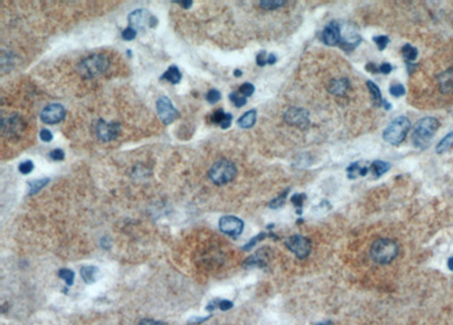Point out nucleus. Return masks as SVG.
<instances>
[{
	"label": "nucleus",
	"mask_w": 453,
	"mask_h": 325,
	"mask_svg": "<svg viewBox=\"0 0 453 325\" xmlns=\"http://www.w3.org/2000/svg\"><path fill=\"white\" fill-rule=\"evenodd\" d=\"M440 127V121L434 117H425L415 126L413 134V143L418 149H426L431 144L435 133Z\"/></svg>",
	"instance_id": "1"
},
{
	"label": "nucleus",
	"mask_w": 453,
	"mask_h": 325,
	"mask_svg": "<svg viewBox=\"0 0 453 325\" xmlns=\"http://www.w3.org/2000/svg\"><path fill=\"white\" fill-rule=\"evenodd\" d=\"M399 247L391 239H378L371 247L372 260L378 264H388L396 257Z\"/></svg>",
	"instance_id": "2"
},
{
	"label": "nucleus",
	"mask_w": 453,
	"mask_h": 325,
	"mask_svg": "<svg viewBox=\"0 0 453 325\" xmlns=\"http://www.w3.org/2000/svg\"><path fill=\"white\" fill-rule=\"evenodd\" d=\"M411 128V122L405 116H400L396 118L385 131L383 132V138L386 143L391 145H399L405 141L407 137L408 132Z\"/></svg>",
	"instance_id": "3"
},
{
	"label": "nucleus",
	"mask_w": 453,
	"mask_h": 325,
	"mask_svg": "<svg viewBox=\"0 0 453 325\" xmlns=\"http://www.w3.org/2000/svg\"><path fill=\"white\" fill-rule=\"evenodd\" d=\"M109 66L110 60L107 56L92 55L79 62L78 72L86 78H93L102 75Z\"/></svg>",
	"instance_id": "4"
},
{
	"label": "nucleus",
	"mask_w": 453,
	"mask_h": 325,
	"mask_svg": "<svg viewBox=\"0 0 453 325\" xmlns=\"http://www.w3.org/2000/svg\"><path fill=\"white\" fill-rule=\"evenodd\" d=\"M237 176V168L233 162L229 161V160H219L215 162L213 166L211 167L210 171H208V177L212 180V183L219 186L226 185L230 183V181L235 179Z\"/></svg>",
	"instance_id": "5"
},
{
	"label": "nucleus",
	"mask_w": 453,
	"mask_h": 325,
	"mask_svg": "<svg viewBox=\"0 0 453 325\" xmlns=\"http://www.w3.org/2000/svg\"><path fill=\"white\" fill-rule=\"evenodd\" d=\"M128 23H130V26L133 27L134 30L143 31L145 30L146 26L151 27V29L155 27L158 25L159 20L155 16L150 15L148 10L137 9L130 14V16H128Z\"/></svg>",
	"instance_id": "6"
},
{
	"label": "nucleus",
	"mask_w": 453,
	"mask_h": 325,
	"mask_svg": "<svg viewBox=\"0 0 453 325\" xmlns=\"http://www.w3.org/2000/svg\"><path fill=\"white\" fill-rule=\"evenodd\" d=\"M285 246L298 258H306L311 253V242L302 235H294L285 240Z\"/></svg>",
	"instance_id": "7"
},
{
	"label": "nucleus",
	"mask_w": 453,
	"mask_h": 325,
	"mask_svg": "<svg viewBox=\"0 0 453 325\" xmlns=\"http://www.w3.org/2000/svg\"><path fill=\"white\" fill-rule=\"evenodd\" d=\"M156 110H158L159 116L165 125H170L176 119H178L179 117V113L177 111L176 108L173 107V104L171 101H170L169 97L167 96H161L158 100V102H156Z\"/></svg>",
	"instance_id": "8"
},
{
	"label": "nucleus",
	"mask_w": 453,
	"mask_h": 325,
	"mask_svg": "<svg viewBox=\"0 0 453 325\" xmlns=\"http://www.w3.org/2000/svg\"><path fill=\"white\" fill-rule=\"evenodd\" d=\"M284 121L291 126L306 129L309 126V113L302 108L294 107L290 108L287 113L284 114Z\"/></svg>",
	"instance_id": "9"
},
{
	"label": "nucleus",
	"mask_w": 453,
	"mask_h": 325,
	"mask_svg": "<svg viewBox=\"0 0 453 325\" xmlns=\"http://www.w3.org/2000/svg\"><path fill=\"white\" fill-rule=\"evenodd\" d=\"M65 116H66L65 108L59 103H52L43 108V110L41 111L40 117H41V120H42L44 124L55 125V124H59V122L64 120Z\"/></svg>",
	"instance_id": "10"
},
{
	"label": "nucleus",
	"mask_w": 453,
	"mask_h": 325,
	"mask_svg": "<svg viewBox=\"0 0 453 325\" xmlns=\"http://www.w3.org/2000/svg\"><path fill=\"white\" fill-rule=\"evenodd\" d=\"M219 228L226 235L238 237L244 230V222L233 215H226L222 216L219 221Z\"/></svg>",
	"instance_id": "11"
},
{
	"label": "nucleus",
	"mask_w": 453,
	"mask_h": 325,
	"mask_svg": "<svg viewBox=\"0 0 453 325\" xmlns=\"http://www.w3.org/2000/svg\"><path fill=\"white\" fill-rule=\"evenodd\" d=\"M119 124H117V122H106L103 119L97 121L95 126L97 137L103 142H110L117 138L118 134H119Z\"/></svg>",
	"instance_id": "12"
},
{
	"label": "nucleus",
	"mask_w": 453,
	"mask_h": 325,
	"mask_svg": "<svg viewBox=\"0 0 453 325\" xmlns=\"http://www.w3.org/2000/svg\"><path fill=\"white\" fill-rule=\"evenodd\" d=\"M341 29V38H340V45L343 50L346 51H353L355 48L358 47V44L360 43L361 38L358 33L355 32L353 29L348 27V29Z\"/></svg>",
	"instance_id": "13"
},
{
	"label": "nucleus",
	"mask_w": 453,
	"mask_h": 325,
	"mask_svg": "<svg viewBox=\"0 0 453 325\" xmlns=\"http://www.w3.org/2000/svg\"><path fill=\"white\" fill-rule=\"evenodd\" d=\"M323 42L327 45H337L340 43L341 29L338 22H331L323 31Z\"/></svg>",
	"instance_id": "14"
},
{
	"label": "nucleus",
	"mask_w": 453,
	"mask_h": 325,
	"mask_svg": "<svg viewBox=\"0 0 453 325\" xmlns=\"http://www.w3.org/2000/svg\"><path fill=\"white\" fill-rule=\"evenodd\" d=\"M350 89V82L348 78L331 79L327 85V91L333 96H343Z\"/></svg>",
	"instance_id": "15"
},
{
	"label": "nucleus",
	"mask_w": 453,
	"mask_h": 325,
	"mask_svg": "<svg viewBox=\"0 0 453 325\" xmlns=\"http://www.w3.org/2000/svg\"><path fill=\"white\" fill-rule=\"evenodd\" d=\"M437 82L441 93H453V68H449L445 72L441 73V74L437 76Z\"/></svg>",
	"instance_id": "16"
},
{
	"label": "nucleus",
	"mask_w": 453,
	"mask_h": 325,
	"mask_svg": "<svg viewBox=\"0 0 453 325\" xmlns=\"http://www.w3.org/2000/svg\"><path fill=\"white\" fill-rule=\"evenodd\" d=\"M211 121L213 124H218L220 125V127L222 129H226L230 127L232 121V116L230 114H226L222 109H219L217 111H214L213 115H211Z\"/></svg>",
	"instance_id": "17"
},
{
	"label": "nucleus",
	"mask_w": 453,
	"mask_h": 325,
	"mask_svg": "<svg viewBox=\"0 0 453 325\" xmlns=\"http://www.w3.org/2000/svg\"><path fill=\"white\" fill-rule=\"evenodd\" d=\"M99 268L93 265H85L81 268V277L86 285H93L96 282Z\"/></svg>",
	"instance_id": "18"
},
{
	"label": "nucleus",
	"mask_w": 453,
	"mask_h": 325,
	"mask_svg": "<svg viewBox=\"0 0 453 325\" xmlns=\"http://www.w3.org/2000/svg\"><path fill=\"white\" fill-rule=\"evenodd\" d=\"M366 85H367V89L369 91V94H371V97H372V101H373V104H374L375 107H382L383 106V97H382V94H381V91H379L378 89V86L376 85L375 83H373L371 81H367V83H366Z\"/></svg>",
	"instance_id": "19"
},
{
	"label": "nucleus",
	"mask_w": 453,
	"mask_h": 325,
	"mask_svg": "<svg viewBox=\"0 0 453 325\" xmlns=\"http://www.w3.org/2000/svg\"><path fill=\"white\" fill-rule=\"evenodd\" d=\"M256 122V110H249L239 118L237 124L242 128H252Z\"/></svg>",
	"instance_id": "20"
},
{
	"label": "nucleus",
	"mask_w": 453,
	"mask_h": 325,
	"mask_svg": "<svg viewBox=\"0 0 453 325\" xmlns=\"http://www.w3.org/2000/svg\"><path fill=\"white\" fill-rule=\"evenodd\" d=\"M390 168H391V164L384 161H379V160H376L371 166L373 176H374L375 179H378L379 177H382L383 174L388 172Z\"/></svg>",
	"instance_id": "21"
},
{
	"label": "nucleus",
	"mask_w": 453,
	"mask_h": 325,
	"mask_svg": "<svg viewBox=\"0 0 453 325\" xmlns=\"http://www.w3.org/2000/svg\"><path fill=\"white\" fill-rule=\"evenodd\" d=\"M367 172H368V168L367 167L361 168L359 162L351 163L350 166L348 167V169H347V174H348V178H349V179H356V178L359 177V176L364 177V176H366V174H367Z\"/></svg>",
	"instance_id": "22"
},
{
	"label": "nucleus",
	"mask_w": 453,
	"mask_h": 325,
	"mask_svg": "<svg viewBox=\"0 0 453 325\" xmlns=\"http://www.w3.org/2000/svg\"><path fill=\"white\" fill-rule=\"evenodd\" d=\"M161 79H165V81H168L172 84H178L181 81V73L177 66H171L161 76Z\"/></svg>",
	"instance_id": "23"
},
{
	"label": "nucleus",
	"mask_w": 453,
	"mask_h": 325,
	"mask_svg": "<svg viewBox=\"0 0 453 325\" xmlns=\"http://www.w3.org/2000/svg\"><path fill=\"white\" fill-rule=\"evenodd\" d=\"M453 149V132L449 133V134L441 139V142L438 143L436 146V152L438 154H442V153H445L450 150Z\"/></svg>",
	"instance_id": "24"
},
{
	"label": "nucleus",
	"mask_w": 453,
	"mask_h": 325,
	"mask_svg": "<svg viewBox=\"0 0 453 325\" xmlns=\"http://www.w3.org/2000/svg\"><path fill=\"white\" fill-rule=\"evenodd\" d=\"M401 54L403 56V58L406 59V62H413L416 60L417 56H418V50L413 45L407 43L402 47L401 49Z\"/></svg>",
	"instance_id": "25"
},
{
	"label": "nucleus",
	"mask_w": 453,
	"mask_h": 325,
	"mask_svg": "<svg viewBox=\"0 0 453 325\" xmlns=\"http://www.w3.org/2000/svg\"><path fill=\"white\" fill-rule=\"evenodd\" d=\"M49 178H42V179L32 180L29 183V195H34L42 190L44 186H47L49 183Z\"/></svg>",
	"instance_id": "26"
},
{
	"label": "nucleus",
	"mask_w": 453,
	"mask_h": 325,
	"mask_svg": "<svg viewBox=\"0 0 453 325\" xmlns=\"http://www.w3.org/2000/svg\"><path fill=\"white\" fill-rule=\"evenodd\" d=\"M58 277L62 279L67 286H73L74 285V279H75V273L74 271L69 270V268H61L58 272Z\"/></svg>",
	"instance_id": "27"
},
{
	"label": "nucleus",
	"mask_w": 453,
	"mask_h": 325,
	"mask_svg": "<svg viewBox=\"0 0 453 325\" xmlns=\"http://www.w3.org/2000/svg\"><path fill=\"white\" fill-rule=\"evenodd\" d=\"M284 3L285 1H283V0H265V1H261L260 6L262 7L263 9L272 10V9L280 8V7L283 6Z\"/></svg>",
	"instance_id": "28"
},
{
	"label": "nucleus",
	"mask_w": 453,
	"mask_h": 325,
	"mask_svg": "<svg viewBox=\"0 0 453 325\" xmlns=\"http://www.w3.org/2000/svg\"><path fill=\"white\" fill-rule=\"evenodd\" d=\"M306 200V195L305 194H295V195H292V197H291V202H292V204H294L296 206V209H297V214L298 215H302V204H304V202Z\"/></svg>",
	"instance_id": "29"
},
{
	"label": "nucleus",
	"mask_w": 453,
	"mask_h": 325,
	"mask_svg": "<svg viewBox=\"0 0 453 325\" xmlns=\"http://www.w3.org/2000/svg\"><path fill=\"white\" fill-rule=\"evenodd\" d=\"M265 263V257L261 254V250L257 251L255 255L250 256L248 260H246V265H256V267H262V265Z\"/></svg>",
	"instance_id": "30"
},
{
	"label": "nucleus",
	"mask_w": 453,
	"mask_h": 325,
	"mask_svg": "<svg viewBox=\"0 0 453 325\" xmlns=\"http://www.w3.org/2000/svg\"><path fill=\"white\" fill-rule=\"evenodd\" d=\"M390 94L395 97H400L406 94V89L402 84H393L390 86Z\"/></svg>",
	"instance_id": "31"
},
{
	"label": "nucleus",
	"mask_w": 453,
	"mask_h": 325,
	"mask_svg": "<svg viewBox=\"0 0 453 325\" xmlns=\"http://www.w3.org/2000/svg\"><path fill=\"white\" fill-rule=\"evenodd\" d=\"M288 193H289V190H285L284 193H281L277 198H274V200L272 201L270 203V205H269L270 208L271 209H280L281 206L284 204L285 196H287Z\"/></svg>",
	"instance_id": "32"
},
{
	"label": "nucleus",
	"mask_w": 453,
	"mask_h": 325,
	"mask_svg": "<svg viewBox=\"0 0 453 325\" xmlns=\"http://www.w3.org/2000/svg\"><path fill=\"white\" fill-rule=\"evenodd\" d=\"M229 99L230 101H231V102L235 104V106L237 108H240V107H244L245 106V104L247 103V99L245 96H240L238 93H236V92H233L231 93L229 96Z\"/></svg>",
	"instance_id": "33"
},
{
	"label": "nucleus",
	"mask_w": 453,
	"mask_h": 325,
	"mask_svg": "<svg viewBox=\"0 0 453 325\" xmlns=\"http://www.w3.org/2000/svg\"><path fill=\"white\" fill-rule=\"evenodd\" d=\"M373 41H374L376 45H378V50L383 51L386 48V45L389 44L390 39H389V37H386V36H378V37L373 38Z\"/></svg>",
	"instance_id": "34"
},
{
	"label": "nucleus",
	"mask_w": 453,
	"mask_h": 325,
	"mask_svg": "<svg viewBox=\"0 0 453 325\" xmlns=\"http://www.w3.org/2000/svg\"><path fill=\"white\" fill-rule=\"evenodd\" d=\"M221 99V93L219 92L218 90H215V89H212L210 90L208 92L207 94V100H208V103H211V104H214V103H217L218 101H220Z\"/></svg>",
	"instance_id": "35"
},
{
	"label": "nucleus",
	"mask_w": 453,
	"mask_h": 325,
	"mask_svg": "<svg viewBox=\"0 0 453 325\" xmlns=\"http://www.w3.org/2000/svg\"><path fill=\"white\" fill-rule=\"evenodd\" d=\"M254 91H255V87H254L253 84H250V83H244L243 85L239 87V92L242 93L245 97L252 96Z\"/></svg>",
	"instance_id": "36"
},
{
	"label": "nucleus",
	"mask_w": 453,
	"mask_h": 325,
	"mask_svg": "<svg viewBox=\"0 0 453 325\" xmlns=\"http://www.w3.org/2000/svg\"><path fill=\"white\" fill-rule=\"evenodd\" d=\"M265 237H266V233H264V232L259 233V235H257L256 237H254L253 239H250V242L247 244L246 246H244L243 249L244 250H250L254 246H255L257 243L261 242V240H263L264 238H265Z\"/></svg>",
	"instance_id": "37"
},
{
	"label": "nucleus",
	"mask_w": 453,
	"mask_h": 325,
	"mask_svg": "<svg viewBox=\"0 0 453 325\" xmlns=\"http://www.w3.org/2000/svg\"><path fill=\"white\" fill-rule=\"evenodd\" d=\"M33 168H34V164L32 161H24L19 164V172L22 173V174H29L31 173V171L33 170Z\"/></svg>",
	"instance_id": "38"
},
{
	"label": "nucleus",
	"mask_w": 453,
	"mask_h": 325,
	"mask_svg": "<svg viewBox=\"0 0 453 325\" xmlns=\"http://www.w3.org/2000/svg\"><path fill=\"white\" fill-rule=\"evenodd\" d=\"M136 34H137V31L134 30L133 27L130 26V27H127L126 30L123 31V33H121V37H123V39L125 41H132L136 38Z\"/></svg>",
	"instance_id": "39"
},
{
	"label": "nucleus",
	"mask_w": 453,
	"mask_h": 325,
	"mask_svg": "<svg viewBox=\"0 0 453 325\" xmlns=\"http://www.w3.org/2000/svg\"><path fill=\"white\" fill-rule=\"evenodd\" d=\"M50 158L55 160V161H62L65 159V152L60 149L54 150V151L50 152Z\"/></svg>",
	"instance_id": "40"
},
{
	"label": "nucleus",
	"mask_w": 453,
	"mask_h": 325,
	"mask_svg": "<svg viewBox=\"0 0 453 325\" xmlns=\"http://www.w3.org/2000/svg\"><path fill=\"white\" fill-rule=\"evenodd\" d=\"M40 138L42 139L43 142L48 143V142H51V141H52V138H54V136H52V133H51L50 131H49V129L44 128V129H42V131L40 132Z\"/></svg>",
	"instance_id": "41"
},
{
	"label": "nucleus",
	"mask_w": 453,
	"mask_h": 325,
	"mask_svg": "<svg viewBox=\"0 0 453 325\" xmlns=\"http://www.w3.org/2000/svg\"><path fill=\"white\" fill-rule=\"evenodd\" d=\"M256 62L260 67H263L267 64V58H266V52L265 51H261L259 55L256 56Z\"/></svg>",
	"instance_id": "42"
},
{
	"label": "nucleus",
	"mask_w": 453,
	"mask_h": 325,
	"mask_svg": "<svg viewBox=\"0 0 453 325\" xmlns=\"http://www.w3.org/2000/svg\"><path fill=\"white\" fill-rule=\"evenodd\" d=\"M233 306V304L229 300H218V308H220L221 310H229L231 309Z\"/></svg>",
	"instance_id": "43"
},
{
	"label": "nucleus",
	"mask_w": 453,
	"mask_h": 325,
	"mask_svg": "<svg viewBox=\"0 0 453 325\" xmlns=\"http://www.w3.org/2000/svg\"><path fill=\"white\" fill-rule=\"evenodd\" d=\"M378 68H379V72H381L382 74H385V75H388L392 72V66L390 65L389 62H383V64L379 66Z\"/></svg>",
	"instance_id": "44"
},
{
	"label": "nucleus",
	"mask_w": 453,
	"mask_h": 325,
	"mask_svg": "<svg viewBox=\"0 0 453 325\" xmlns=\"http://www.w3.org/2000/svg\"><path fill=\"white\" fill-rule=\"evenodd\" d=\"M211 316H207V317H197V316H194V317H191V319H189V321H188V323L189 324H201V323H203L205 322V321L210 319Z\"/></svg>",
	"instance_id": "45"
},
{
	"label": "nucleus",
	"mask_w": 453,
	"mask_h": 325,
	"mask_svg": "<svg viewBox=\"0 0 453 325\" xmlns=\"http://www.w3.org/2000/svg\"><path fill=\"white\" fill-rule=\"evenodd\" d=\"M366 69H367L369 73H372V74H378V73L379 72V68L374 64V62H368V64L366 65Z\"/></svg>",
	"instance_id": "46"
},
{
	"label": "nucleus",
	"mask_w": 453,
	"mask_h": 325,
	"mask_svg": "<svg viewBox=\"0 0 453 325\" xmlns=\"http://www.w3.org/2000/svg\"><path fill=\"white\" fill-rule=\"evenodd\" d=\"M139 325H165V324L161 323V322H158V321H154V320L144 319V320H142V321H141V323H139Z\"/></svg>",
	"instance_id": "47"
},
{
	"label": "nucleus",
	"mask_w": 453,
	"mask_h": 325,
	"mask_svg": "<svg viewBox=\"0 0 453 325\" xmlns=\"http://www.w3.org/2000/svg\"><path fill=\"white\" fill-rule=\"evenodd\" d=\"M275 62H277V56H275L274 54H271L269 57H267V64L273 65L275 64Z\"/></svg>",
	"instance_id": "48"
},
{
	"label": "nucleus",
	"mask_w": 453,
	"mask_h": 325,
	"mask_svg": "<svg viewBox=\"0 0 453 325\" xmlns=\"http://www.w3.org/2000/svg\"><path fill=\"white\" fill-rule=\"evenodd\" d=\"M177 3H179V5L185 9L190 8V7L193 6V1H181V2H177Z\"/></svg>",
	"instance_id": "49"
},
{
	"label": "nucleus",
	"mask_w": 453,
	"mask_h": 325,
	"mask_svg": "<svg viewBox=\"0 0 453 325\" xmlns=\"http://www.w3.org/2000/svg\"><path fill=\"white\" fill-rule=\"evenodd\" d=\"M407 64V68H408V72H409V74L410 73H413L415 71V68L417 67V65H414L413 62H406Z\"/></svg>",
	"instance_id": "50"
},
{
	"label": "nucleus",
	"mask_w": 453,
	"mask_h": 325,
	"mask_svg": "<svg viewBox=\"0 0 453 325\" xmlns=\"http://www.w3.org/2000/svg\"><path fill=\"white\" fill-rule=\"evenodd\" d=\"M448 268H450V271H453V257H450L448 261Z\"/></svg>",
	"instance_id": "51"
},
{
	"label": "nucleus",
	"mask_w": 453,
	"mask_h": 325,
	"mask_svg": "<svg viewBox=\"0 0 453 325\" xmlns=\"http://www.w3.org/2000/svg\"><path fill=\"white\" fill-rule=\"evenodd\" d=\"M383 108H385L386 110H390V108H391V104H390L389 102H386L385 100H383Z\"/></svg>",
	"instance_id": "52"
},
{
	"label": "nucleus",
	"mask_w": 453,
	"mask_h": 325,
	"mask_svg": "<svg viewBox=\"0 0 453 325\" xmlns=\"http://www.w3.org/2000/svg\"><path fill=\"white\" fill-rule=\"evenodd\" d=\"M233 75H235L236 77H240V76L243 75V73H242V71H240V69H236L235 73H233Z\"/></svg>",
	"instance_id": "53"
},
{
	"label": "nucleus",
	"mask_w": 453,
	"mask_h": 325,
	"mask_svg": "<svg viewBox=\"0 0 453 325\" xmlns=\"http://www.w3.org/2000/svg\"><path fill=\"white\" fill-rule=\"evenodd\" d=\"M317 325H330V323H320V324H317Z\"/></svg>",
	"instance_id": "54"
}]
</instances>
